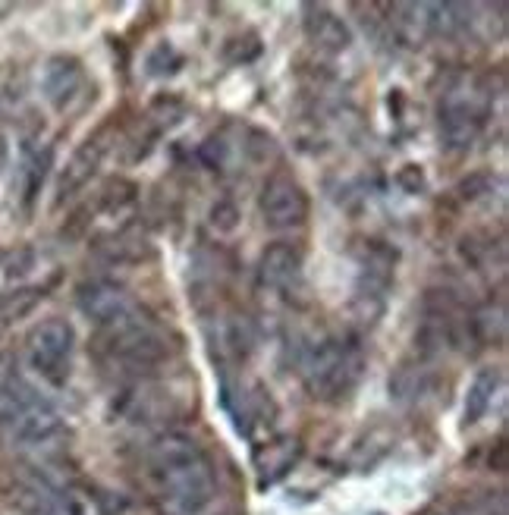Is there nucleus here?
<instances>
[{
    "instance_id": "29",
    "label": "nucleus",
    "mask_w": 509,
    "mask_h": 515,
    "mask_svg": "<svg viewBox=\"0 0 509 515\" xmlns=\"http://www.w3.org/2000/svg\"><path fill=\"white\" fill-rule=\"evenodd\" d=\"M396 183H400L406 192H422L425 189V170L418 164H406L400 173H396Z\"/></svg>"
},
{
    "instance_id": "11",
    "label": "nucleus",
    "mask_w": 509,
    "mask_h": 515,
    "mask_svg": "<svg viewBox=\"0 0 509 515\" xmlns=\"http://www.w3.org/2000/svg\"><path fill=\"white\" fill-rule=\"evenodd\" d=\"M104 154H107L104 132H95V136H88L73 151V158L66 161V167L60 170V179H57V205H63L66 198H73L76 192H82L88 183H92V176L98 173Z\"/></svg>"
},
{
    "instance_id": "7",
    "label": "nucleus",
    "mask_w": 509,
    "mask_h": 515,
    "mask_svg": "<svg viewBox=\"0 0 509 515\" xmlns=\"http://www.w3.org/2000/svg\"><path fill=\"white\" fill-rule=\"evenodd\" d=\"M41 92L48 98L60 114H73V110L88 104V76L85 66L70 57V54H57L48 60L41 73Z\"/></svg>"
},
{
    "instance_id": "24",
    "label": "nucleus",
    "mask_w": 509,
    "mask_h": 515,
    "mask_svg": "<svg viewBox=\"0 0 509 515\" xmlns=\"http://www.w3.org/2000/svg\"><path fill=\"white\" fill-rule=\"evenodd\" d=\"M183 101L180 98H173V95H161V98H154L151 107H148V117L154 120V126L164 129V126H173L176 120L183 117Z\"/></svg>"
},
{
    "instance_id": "16",
    "label": "nucleus",
    "mask_w": 509,
    "mask_h": 515,
    "mask_svg": "<svg viewBox=\"0 0 509 515\" xmlns=\"http://www.w3.org/2000/svg\"><path fill=\"white\" fill-rule=\"evenodd\" d=\"M434 374L428 371V362L422 358H412V362H403L390 377V396L396 402H418L422 396H428Z\"/></svg>"
},
{
    "instance_id": "17",
    "label": "nucleus",
    "mask_w": 509,
    "mask_h": 515,
    "mask_svg": "<svg viewBox=\"0 0 509 515\" xmlns=\"http://www.w3.org/2000/svg\"><path fill=\"white\" fill-rule=\"evenodd\" d=\"M456 252H459V261L472 267V271H488V267L494 264V255L497 261H503L506 249H503V236L494 242L491 233H469V236H462L459 245H456Z\"/></svg>"
},
{
    "instance_id": "5",
    "label": "nucleus",
    "mask_w": 509,
    "mask_h": 515,
    "mask_svg": "<svg viewBox=\"0 0 509 515\" xmlns=\"http://www.w3.org/2000/svg\"><path fill=\"white\" fill-rule=\"evenodd\" d=\"M73 346H76V330L63 318L38 321L26 337V352H29L32 368L41 377H48L51 384H63V380L70 377Z\"/></svg>"
},
{
    "instance_id": "19",
    "label": "nucleus",
    "mask_w": 509,
    "mask_h": 515,
    "mask_svg": "<svg viewBox=\"0 0 509 515\" xmlns=\"http://www.w3.org/2000/svg\"><path fill=\"white\" fill-rule=\"evenodd\" d=\"M104 252H107L110 261H142V258L151 255V245H148V239L142 233L126 227V230H120V233H114L107 239Z\"/></svg>"
},
{
    "instance_id": "28",
    "label": "nucleus",
    "mask_w": 509,
    "mask_h": 515,
    "mask_svg": "<svg viewBox=\"0 0 509 515\" xmlns=\"http://www.w3.org/2000/svg\"><path fill=\"white\" fill-rule=\"evenodd\" d=\"M246 151H249V158L252 161H268L271 154L277 151L274 139L268 136V132H261V129H249V142H246Z\"/></svg>"
},
{
    "instance_id": "9",
    "label": "nucleus",
    "mask_w": 509,
    "mask_h": 515,
    "mask_svg": "<svg viewBox=\"0 0 509 515\" xmlns=\"http://www.w3.org/2000/svg\"><path fill=\"white\" fill-rule=\"evenodd\" d=\"M208 346H211L214 362H220V365L246 362L255 349L252 318L239 315V311H220V315L208 324Z\"/></svg>"
},
{
    "instance_id": "22",
    "label": "nucleus",
    "mask_w": 509,
    "mask_h": 515,
    "mask_svg": "<svg viewBox=\"0 0 509 515\" xmlns=\"http://www.w3.org/2000/svg\"><path fill=\"white\" fill-rule=\"evenodd\" d=\"M145 66H148L151 76H173L183 66V54L176 51L170 41H164V44H158V48L148 54Z\"/></svg>"
},
{
    "instance_id": "20",
    "label": "nucleus",
    "mask_w": 509,
    "mask_h": 515,
    "mask_svg": "<svg viewBox=\"0 0 509 515\" xmlns=\"http://www.w3.org/2000/svg\"><path fill=\"white\" fill-rule=\"evenodd\" d=\"M136 201H139V186L129 183V179H114V183H107L104 192L98 195V208L107 214H126Z\"/></svg>"
},
{
    "instance_id": "14",
    "label": "nucleus",
    "mask_w": 509,
    "mask_h": 515,
    "mask_svg": "<svg viewBox=\"0 0 509 515\" xmlns=\"http://www.w3.org/2000/svg\"><path fill=\"white\" fill-rule=\"evenodd\" d=\"M299 453H302V446L296 437H277L271 443H264L255 453V468L261 475V484H274L277 478H283L296 465Z\"/></svg>"
},
{
    "instance_id": "4",
    "label": "nucleus",
    "mask_w": 509,
    "mask_h": 515,
    "mask_svg": "<svg viewBox=\"0 0 509 515\" xmlns=\"http://www.w3.org/2000/svg\"><path fill=\"white\" fill-rule=\"evenodd\" d=\"M484 120H488V92L481 88L456 85L437 104L440 142L450 151H469L481 136Z\"/></svg>"
},
{
    "instance_id": "25",
    "label": "nucleus",
    "mask_w": 509,
    "mask_h": 515,
    "mask_svg": "<svg viewBox=\"0 0 509 515\" xmlns=\"http://www.w3.org/2000/svg\"><path fill=\"white\" fill-rule=\"evenodd\" d=\"M258 54H261V41L252 32L249 35H239V38H230L227 48H224V57L230 63H252Z\"/></svg>"
},
{
    "instance_id": "2",
    "label": "nucleus",
    "mask_w": 509,
    "mask_h": 515,
    "mask_svg": "<svg viewBox=\"0 0 509 515\" xmlns=\"http://www.w3.org/2000/svg\"><path fill=\"white\" fill-rule=\"evenodd\" d=\"M92 352L104 368L123 371L129 377H145L158 371L170 358V340L167 333L148 318L145 311L132 308L120 321L98 327V337L92 343Z\"/></svg>"
},
{
    "instance_id": "10",
    "label": "nucleus",
    "mask_w": 509,
    "mask_h": 515,
    "mask_svg": "<svg viewBox=\"0 0 509 515\" xmlns=\"http://www.w3.org/2000/svg\"><path fill=\"white\" fill-rule=\"evenodd\" d=\"M0 431L16 446H44L63 431V418L54 406L35 396L29 406H22L10 421L0 424Z\"/></svg>"
},
{
    "instance_id": "6",
    "label": "nucleus",
    "mask_w": 509,
    "mask_h": 515,
    "mask_svg": "<svg viewBox=\"0 0 509 515\" xmlns=\"http://www.w3.org/2000/svg\"><path fill=\"white\" fill-rule=\"evenodd\" d=\"M258 208L271 230H296L308 220L312 201H308L305 186L293 173H274L261 189Z\"/></svg>"
},
{
    "instance_id": "26",
    "label": "nucleus",
    "mask_w": 509,
    "mask_h": 515,
    "mask_svg": "<svg viewBox=\"0 0 509 515\" xmlns=\"http://www.w3.org/2000/svg\"><path fill=\"white\" fill-rule=\"evenodd\" d=\"M236 223H239V208H236V201L220 198L217 205L211 208V227H214L217 233H233Z\"/></svg>"
},
{
    "instance_id": "13",
    "label": "nucleus",
    "mask_w": 509,
    "mask_h": 515,
    "mask_svg": "<svg viewBox=\"0 0 509 515\" xmlns=\"http://www.w3.org/2000/svg\"><path fill=\"white\" fill-rule=\"evenodd\" d=\"M302 277V252L293 242H274L258 258V283L268 289H290Z\"/></svg>"
},
{
    "instance_id": "8",
    "label": "nucleus",
    "mask_w": 509,
    "mask_h": 515,
    "mask_svg": "<svg viewBox=\"0 0 509 515\" xmlns=\"http://www.w3.org/2000/svg\"><path fill=\"white\" fill-rule=\"evenodd\" d=\"M76 308L88 321H95L98 327H107L129 315L136 302H132L129 289L110 277H88L76 286Z\"/></svg>"
},
{
    "instance_id": "23",
    "label": "nucleus",
    "mask_w": 509,
    "mask_h": 515,
    "mask_svg": "<svg viewBox=\"0 0 509 515\" xmlns=\"http://www.w3.org/2000/svg\"><path fill=\"white\" fill-rule=\"evenodd\" d=\"M494 183L497 179L491 173H472L456 186V198L462 201V205H475V201L488 198L494 192Z\"/></svg>"
},
{
    "instance_id": "1",
    "label": "nucleus",
    "mask_w": 509,
    "mask_h": 515,
    "mask_svg": "<svg viewBox=\"0 0 509 515\" xmlns=\"http://www.w3.org/2000/svg\"><path fill=\"white\" fill-rule=\"evenodd\" d=\"M148 472L170 515H202L214 503V465L186 431H167L148 446Z\"/></svg>"
},
{
    "instance_id": "15",
    "label": "nucleus",
    "mask_w": 509,
    "mask_h": 515,
    "mask_svg": "<svg viewBox=\"0 0 509 515\" xmlns=\"http://www.w3.org/2000/svg\"><path fill=\"white\" fill-rule=\"evenodd\" d=\"M503 390V371L500 368H481L475 374V380L469 384V393H466V409H462V421L469 424H478L484 415L494 409V399L497 393Z\"/></svg>"
},
{
    "instance_id": "12",
    "label": "nucleus",
    "mask_w": 509,
    "mask_h": 515,
    "mask_svg": "<svg viewBox=\"0 0 509 515\" xmlns=\"http://www.w3.org/2000/svg\"><path fill=\"white\" fill-rule=\"evenodd\" d=\"M302 32L324 54H343L352 44L349 26L334 10H327L324 4H305L302 7Z\"/></svg>"
},
{
    "instance_id": "3",
    "label": "nucleus",
    "mask_w": 509,
    "mask_h": 515,
    "mask_svg": "<svg viewBox=\"0 0 509 515\" xmlns=\"http://www.w3.org/2000/svg\"><path fill=\"white\" fill-rule=\"evenodd\" d=\"M365 368V355L356 337H327L305 358L302 380L312 399L337 402L352 393Z\"/></svg>"
},
{
    "instance_id": "30",
    "label": "nucleus",
    "mask_w": 509,
    "mask_h": 515,
    "mask_svg": "<svg viewBox=\"0 0 509 515\" xmlns=\"http://www.w3.org/2000/svg\"><path fill=\"white\" fill-rule=\"evenodd\" d=\"M4 167H7V139L0 136V170H4Z\"/></svg>"
},
{
    "instance_id": "18",
    "label": "nucleus",
    "mask_w": 509,
    "mask_h": 515,
    "mask_svg": "<svg viewBox=\"0 0 509 515\" xmlns=\"http://www.w3.org/2000/svg\"><path fill=\"white\" fill-rule=\"evenodd\" d=\"M41 302H44L41 286H19L13 293L0 296V327H13L19 321H26Z\"/></svg>"
},
{
    "instance_id": "27",
    "label": "nucleus",
    "mask_w": 509,
    "mask_h": 515,
    "mask_svg": "<svg viewBox=\"0 0 509 515\" xmlns=\"http://www.w3.org/2000/svg\"><path fill=\"white\" fill-rule=\"evenodd\" d=\"M35 264V252L29 249V245H22V249H13L7 258H4V274L7 277H22L29 274Z\"/></svg>"
},
{
    "instance_id": "21",
    "label": "nucleus",
    "mask_w": 509,
    "mask_h": 515,
    "mask_svg": "<svg viewBox=\"0 0 509 515\" xmlns=\"http://www.w3.org/2000/svg\"><path fill=\"white\" fill-rule=\"evenodd\" d=\"M54 164V151L44 145L41 151H35L29 164H26V189H22V201H26V208L35 205V198L44 186V179H48V170Z\"/></svg>"
}]
</instances>
